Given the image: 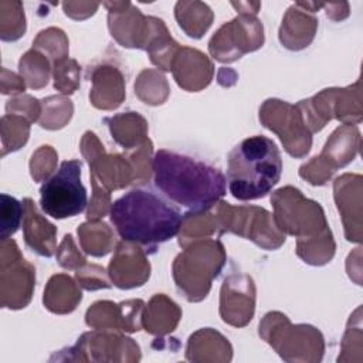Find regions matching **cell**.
Instances as JSON below:
<instances>
[{
    "mask_svg": "<svg viewBox=\"0 0 363 363\" xmlns=\"http://www.w3.org/2000/svg\"><path fill=\"white\" fill-rule=\"evenodd\" d=\"M155 186L173 203L200 213L225 194V177L214 166L162 149L153 162Z\"/></svg>",
    "mask_w": 363,
    "mask_h": 363,
    "instance_id": "obj_1",
    "label": "cell"
},
{
    "mask_svg": "<svg viewBox=\"0 0 363 363\" xmlns=\"http://www.w3.org/2000/svg\"><path fill=\"white\" fill-rule=\"evenodd\" d=\"M109 217L122 240L147 247L173 238L183 220L176 206L143 189L130 190L115 200Z\"/></svg>",
    "mask_w": 363,
    "mask_h": 363,
    "instance_id": "obj_2",
    "label": "cell"
},
{
    "mask_svg": "<svg viewBox=\"0 0 363 363\" xmlns=\"http://www.w3.org/2000/svg\"><path fill=\"white\" fill-rule=\"evenodd\" d=\"M228 191L237 200H255L267 196L279 182L282 159L275 142L255 135L241 140L228 153Z\"/></svg>",
    "mask_w": 363,
    "mask_h": 363,
    "instance_id": "obj_3",
    "label": "cell"
},
{
    "mask_svg": "<svg viewBox=\"0 0 363 363\" xmlns=\"http://www.w3.org/2000/svg\"><path fill=\"white\" fill-rule=\"evenodd\" d=\"M81 162L65 160L55 174L40 187V206L43 211L57 220L82 213L88 203L86 189L81 183Z\"/></svg>",
    "mask_w": 363,
    "mask_h": 363,
    "instance_id": "obj_4",
    "label": "cell"
},
{
    "mask_svg": "<svg viewBox=\"0 0 363 363\" xmlns=\"http://www.w3.org/2000/svg\"><path fill=\"white\" fill-rule=\"evenodd\" d=\"M1 238L6 240L9 235L14 234L20 225L21 218V204L14 197L1 194Z\"/></svg>",
    "mask_w": 363,
    "mask_h": 363,
    "instance_id": "obj_5",
    "label": "cell"
}]
</instances>
